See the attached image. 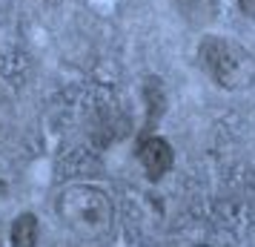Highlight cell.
<instances>
[{
    "label": "cell",
    "instance_id": "1",
    "mask_svg": "<svg viewBox=\"0 0 255 247\" xmlns=\"http://www.w3.org/2000/svg\"><path fill=\"white\" fill-rule=\"evenodd\" d=\"M58 216L63 227L81 242H101L112 233L115 204L109 193L95 184H69L58 193Z\"/></svg>",
    "mask_w": 255,
    "mask_h": 247
},
{
    "label": "cell",
    "instance_id": "2",
    "mask_svg": "<svg viewBox=\"0 0 255 247\" xmlns=\"http://www.w3.org/2000/svg\"><path fill=\"white\" fill-rule=\"evenodd\" d=\"M201 69L227 92H241L255 83V55L227 35H207L198 43Z\"/></svg>",
    "mask_w": 255,
    "mask_h": 247
},
{
    "label": "cell",
    "instance_id": "3",
    "mask_svg": "<svg viewBox=\"0 0 255 247\" xmlns=\"http://www.w3.org/2000/svg\"><path fill=\"white\" fill-rule=\"evenodd\" d=\"M138 158H140V167H143V173L152 178V181H158L163 178L175 164V150L172 144L161 138V135H146L138 147Z\"/></svg>",
    "mask_w": 255,
    "mask_h": 247
},
{
    "label": "cell",
    "instance_id": "4",
    "mask_svg": "<svg viewBox=\"0 0 255 247\" xmlns=\"http://www.w3.org/2000/svg\"><path fill=\"white\" fill-rule=\"evenodd\" d=\"M37 236H40L37 216L35 213H20L12 222L9 242H12V247H37Z\"/></svg>",
    "mask_w": 255,
    "mask_h": 247
},
{
    "label": "cell",
    "instance_id": "5",
    "mask_svg": "<svg viewBox=\"0 0 255 247\" xmlns=\"http://www.w3.org/2000/svg\"><path fill=\"white\" fill-rule=\"evenodd\" d=\"M55 247H86V245H78V242H58Z\"/></svg>",
    "mask_w": 255,
    "mask_h": 247
},
{
    "label": "cell",
    "instance_id": "6",
    "mask_svg": "<svg viewBox=\"0 0 255 247\" xmlns=\"http://www.w3.org/2000/svg\"><path fill=\"white\" fill-rule=\"evenodd\" d=\"M9 6H12V0H0V14L6 12V9H9Z\"/></svg>",
    "mask_w": 255,
    "mask_h": 247
},
{
    "label": "cell",
    "instance_id": "7",
    "mask_svg": "<svg viewBox=\"0 0 255 247\" xmlns=\"http://www.w3.org/2000/svg\"><path fill=\"white\" fill-rule=\"evenodd\" d=\"M195 247H207V245H195Z\"/></svg>",
    "mask_w": 255,
    "mask_h": 247
}]
</instances>
